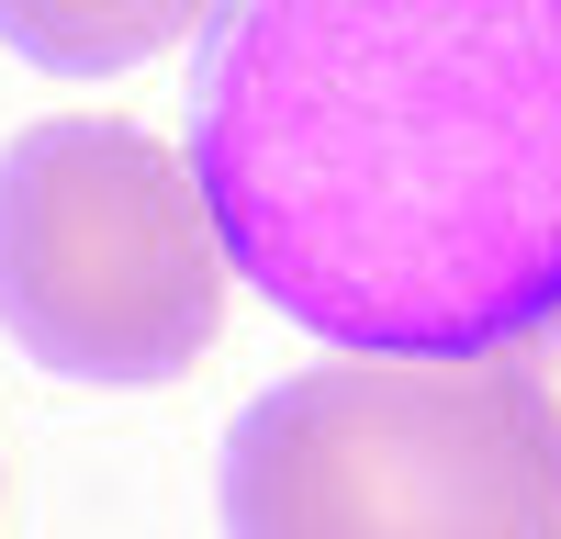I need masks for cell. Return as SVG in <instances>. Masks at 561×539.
I'll return each mask as SVG.
<instances>
[{
    "label": "cell",
    "mask_w": 561,
    "mask_h": 539,
    "mask_svg": "<svg viewBox=\"0 0 561 539\" xmlns=\"http://www.w3.org/2000/svg\"><path fill=\"white\" fill-rule=\"evenodd\" d=\"M214 0H0V45H23L57 79H113L135 57L180 45Z\"/></svg>",
    "instance_id": "4"
},
{
    "label": "cell",
    "mask_w": 561,
    "mask_h": 539,
    "mask_svg": "<svg viewBox=\"0 0 561 539\" xmlns=\"http://www.w3.org/2000/svg\"><path fill=\"white\" fill-rule=\"evenodd\" d=\"M225 539H561V393L517 348H359L225 438Z\"/></svg>",
    "instance_id": "2"
},
{
    "label": "cell",
    "mask_w": 561,
    "mask_h": 539,
    "mask_svg": "<svg viewBox=\"0 0 561 539\" xmlns=\"http://www.w3.org/2000/svg\"><path fill=\"white\" fill-rule=\"evenodd\" d=\"M0 326L68 382H169L225 326L203 180L124 113H57L0 147Z\"/></svg>",
    "instance_id": "3"
},
{
    "label": "cell",
    "mask_w": 561,
    "mask_h": 539,
    "mask_svg": "<svg viewBox=\"0 0 561 539\" xmlns=\"http://www.w3.org/2000/svg\"><path fill=\"white\" fill-rule=\"evenodd\" d=\"M192 180L293 326L528 348L561 326V0H214Z\"/></svg>",
    "instance_id": "1"
}]
</instances>
